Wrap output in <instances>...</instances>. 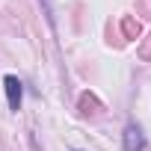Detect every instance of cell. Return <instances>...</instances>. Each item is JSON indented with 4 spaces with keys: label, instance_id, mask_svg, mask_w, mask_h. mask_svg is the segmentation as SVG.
Here are the masks:
<instances>
[{
    "label": "cell",
    "instance_id": "1",
    "mask_svg": "<svg viewBox=\"0 0 151 151\" xmlns=\"http://www.w3.org/2000/svg\"><path fill=\"white\" fill-rule=\"evenodd\" d=\"M3 89H6L9 110H21V101H24V83L15 77V74H9V77L3 80Z\"/></svg>",
    "mask_w": 151,
    "mask_h": 151
},
{
    "label": "cell",
    "instance_id": "2",
    "mask_svg": "<svg viewBox=\"0 0 151 151\" xmlns=\"http://www.w3.org/2000/svg\"><path fill=\"white\" fill-rule=\"evenodd\" d=\"M122 139H124V151H142V148H145V133H142V127L133 124V122L124 127V136H122Z\"/></svg>",
    "mask_w": 151,
    "mask_h": 151
}]
</instances>
